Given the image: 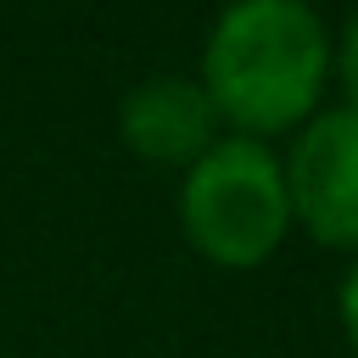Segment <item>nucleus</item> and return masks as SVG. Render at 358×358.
Instances as JSON below:
<instances>
[{"instance_id": "3", "label": "nucleus", "mask_w": 358, "mask_h": 358, "mask_svg": "<svg viewBox=\"0 0 358 358\" xmlns=\"http://www.w3.org/2000/svg\"><path fill=\"white\" fill-rule=\"evenodd\" d=\"M285 168V196H291V224H302L324 246H358V106H330L313 112Z\"/></svg>"}, {"instance_id": "4", "label": "nucleus", "mask_w": 358, "mask_h": 358, "mask_svg": "<svg viewBox=\"0 0 358 358\" xmlns=\"http://www.w3.org/2000/svg\"><path fill=\"white\" fill-rule=\"evenodd\" d=\"M117 129H123V145L145 162H173V168H190L218 134V112L201 90V78H185V73H151L140 78L123 106H117Z\"/></svg>"}, {"instance_id": "5", "label": "nucleus", "mask_w": 358, "mask_h": 358, "mask_svg": "<svg viewBox=\"0 0 358 358\" xmlns=\"http://www.w3.org/2000/svg\"><path fill=\"white\" fill-rule=\"evenodd\" d=\"M330 67L347 90V106H358V11L341 22V39H330Z\"/></svg>"}, {"instance_id": "2", "label": "nucleus", "mask_w": 358, "mask_h": 358, "mask_svg": "<svg viewBox=\"0 0 358 358\" xmlns=\"http://www.w3.org/2000/svg\"><path fill=\"white\" fill-rule=\"evenodd\" d=\"M179 224L190 246L218 268L263 263L291 229L285 168L268 140L218 134L179 179Z\"/></svg>"}, {"instance_id": "1", "label": "nucleus", "mask_w": 358, "mask_h": 358, "mask_svg": "<svg viewBox=\"0 0 358 358\" xmlns=\"http://www.w3.org/2000/svg\"><path fill=\"white\" fill-rule=\"evenodd\" d=\"M330 34L308 0H229L201 45V90L235 134H285L313 117Z\"/></svg>"}, {"instance_id": "6", "label": "nucleus", "mask_w": 358, "mask_h": 358, "mask_svg": "<svg viewBox=\"0 0 358 358\" xmlns=\"http://www.w3.org/2000/svg\"><path fill=\"white\" fill-rule=\"evenodd\" d=\"M341 324H347V341L358 347V263H352L347 280H341Z\"/></svg>"}]
</instances>
